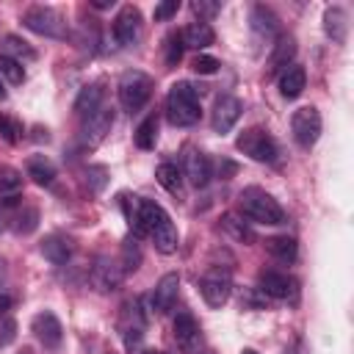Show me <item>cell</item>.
<instances>
[{
    "instance_id": "1",
    "label": "cell",
    "mask_w": 354,
    "mask_h": 354,
    "mask_svg": "<svg viewBox=\"0 0 354 354\" xmlns=\"http://www.w3.org/2000/svg\"><path fill=\"white\" fill-rule=\"evenodd\" d=\"M199 91L185 80L174 83L166 97V119L174 127H191L199 122Z\"/></svg>"
},
{
    "instance_id": "2",
    "label": "cell",
    "mask_w": 354,
    "mask_h": 354,
    "mask_svg": "<svg viewBox=\"0 0 354 354\" xmlns=\"http://www.w3.org/2000/svg\"><path fill=\"white\" fill-rule=\"evenodd\" d=\"M238 207H241V213L246 218H252L257 224H282L285 221V210L263 188H246V191H241Z\"/></svg>"
},
{
    "instance_id": "3",
    "label": "cell",
    "mask_w": 354,
    "mask_h": 354,
    "mask_svg": "<svg viewBox=\"0 0 354 354\" xmlns=\"http://www.w3.org/2000/svg\"><path fill=\"white\" fill-rule=\"evenodd\" d=\"M152 88H155V80H152L147 72H141V69H127V72L119 77V102H122V108L130 111V113L141 111V108L149 102Z\"/></svg>"
},
{
    "instance_id": "4",
    "label": "cell",
    "mask_w": 354,
    "mask_h": 354,
    "mask_svg": "<svg viewBox=\"0 0 354 354\" xmlns=\"http://www.w3.org/2000/svg\"><path fill=\"white\" fill-rule=\"evenodd\" d=\"M22 22H25V28H30L33 33L47 36V39H66L69 36V28H66L64 14L55 11V8H50V6H30L22 14Z\"/></svg>"
},
{
    "instance_id": "5",
    "label": "cell",
    "mask_w": 354,
    "mask_h": 354,
    "mask_svg": "<svg viewBox=\"0 0 354 354\" xmlns=\"http://www.w3.org/2000/svg\"><path fill=\"white\" fill-rule=\"evenodd\" d=\"M235 147H238L243 155H249L252 160H257V163H274V160H277V141H274L263 127H249V130H243V133L238 136Z\"/></svg>"
},
{
    "instance_id": "6",
    "label": "cell",
    "mask_w": 354,
    "mask_h": 354,
    "mask_svg": "<svg viewBox=\"0 0 354 354\" xmlns=\"http://www.w3.org/2000/svg\"><path fill=\"white\" fill-rule=\"evenodd\" d=\"M290 130H293L296 144L304 147V149H310V147L318 141V136H321V113H318V108L304 105V108L293 111V116H290Z\"/></svg>"
},
{
    "instance_id": "7",
    "label": "cell",
    "mask_w": 354,
    "mask_h": 354,
    "mask_svg": "<svg viewBox=\"0 0 354 354\" xmlns=\"http://www.w3.org/2000/svg\"><path fill=\"white\" fill-rule=\"evenodd\" d=\"M174 340H177L183 354H202L205 337H202V329H199V324H196V318L191 313H177V318H174Z\"/></svg>"
},
{
    "instance_id": "8",
    "label": "cell",
    "mask_w": 354,
    "mask_h": 354,
    "mask_svg": "<svg viewBox=\"0 0 354 354\" xmlns=\"http://www.w3.org/2000/svg\"><path fill=\"white\" fill-rule=\"evenodd\" d=\"M199 290H202V299L210 304V307H224L230 293H232V282H230V274L213 268L207 271L202 279H199Z\"/></svg>"
},
{
    "instance_id": "9",
    "label": "cell",
    "mask_w": 354,
    "mask_h": 354,
    "mask_svg": "<svg viewBox=\"0 0 354 354\" xmlns=\"http://www.w3.org/2000/svg\"><path fill=\"white\" fill-rule=\"evenodd\" d=\"M241 111H243V105H241L238 97H232V94H221V97H216L213 111H210V124H213V130H216V133H227V130H232L235 122L241 119Z\"/></svg>"
},
{
    "instance_id": "10",
    "label": "cell",
    "mask_w": 354,
    "mask_h": 354,
    "mask_svg": "<svg viewBox=\"0 0 354 354\" xmlns=\"http://www.w3.org/2000/svg\"><path fill=\"white\" fill-rule=\"evenodd\" d=\"M124 279V271L119 266V260H111V257H97L94 266H91V285L100 290V293H111L122 285Z\"/></svg>"
},
{
    "instance_id": "11",
    "label": "cell",
    "mask_w": 354,
    "mask_h": 354,
    "mask_svg": "<svg viewBox=\"0 0 354 354\" xmlns=\"http://www.w3.org/2000/svg\"><path fill=\"white\" fill-rule=\"evenodd\" d=\"M260 290L271 299L288 301V299H296L299 282L285 271H260Z\"/></svg>"
},
{
    "instance_id": "12",
    "label": "cell",
    "mask_w": 354,
    "mask_h": 354,
    "mask_svg": "<svg viewBox=\"0 0 354 354\" xmlns=\"http://www.w3.org/2000/svg\"><path fill=\"white\" fill-rule=\"evenodd\" d=\"M138 33H141V11L136 6H122L113 19V39L122 47H130V44H136Z\"/></svg>"
},
{
    "instance_id": "13",
    "label": "cell",
    "mask_w": 354,
    "mask_h": 354,
    "mask_svg": "<svg viewBox=\"0 0 354 354\" xmlns=\"http://www.w3.org/2000/svg\"><path fill=\"white\" fill-rule=\"evenodd\" d=\"M30 332L36 335V340H39L44 348H58L61 340H64V326H61V321H58L53 313H47V310L39 313V315H33Z\"/></svg>"
},
{
    "instance_id": "14",
    "label": "cell",
    "mask_w": 354,
    "mask_h": 354,
    "mask_svg": "<svg viewBox=\"0 0 354 354\" xmlns=\"http://www.w3.org/2000/svg\"><path fill=\"white\" fill-rule=\"evenodd\" d=\"M113 127V108L102 105L97 113H91L88 119H83V144L86 147H97Z\"/></svg>"
},
{
    "instance_id": "15",
    "label": "cell",
    "mask_w": 354,
    "mask_h": 354,
    "mask_svg": "<svg viewBox=\"0 0 354 354\" xmlns=\"http://www.w3.org/2000/svg\"><path fill=\"white\" fill-rule=\"evenodd\" d=\"M177 293H180V274H163L160 282L155 285V293H152V310L166 315L174 304H177Z\"/></svg>"
},
{
    "instance_id": "16",
    "label": "cell",
    "mask_w": 354,
    "mask_h": 354,
    "mask_svg": "<svg viewBox=\"0 0 354 354\" xmlns=\"http://www.w3.org/2000/svg\"><path fill=\"white\" fill-rule=\"evenodd\" d=\"M102 100H105V83L97 80V83H88L80 88L77 100H75V113L80 119H88L91 113H97L102 108Z\"/></svg>"
},
{
    "instance_id": "17",
    "label": "cell",
    "mask_w": 354,
    "mask_h": 354,
    "mask_svg": "<svg viewBox=\"0 0 354 354\" xmlns=\"http://www.w3.org/2000/svg\"><path fill=\"white\" fill-rule=\"evenodd\" d=\"M185 177L194 188H205L210 183V160L205 152H199V149L185 152Z\"/></svg>"
},
{
    "instance_id": "18",
    "label": "cell",
    "mask_w": 354,
    "mask_h": 354,
    "mask_svg": "<svg viewBox=\"0 0 354 354\" xmlns=\"http://www.w3.org/2000/svg\"><path fill=\"white\" fill-rule=\"evenodd\" d=\"M180 39H183V47L205 50V47H210V44H213L216 33H213V28H210L207 22H191V25H185V28H183Z\"/></svg>"
},
{
    "instance_id": "19",
    "label": "cell",
    "mask_w": 354,
    "mask_h": 354,
    "mask_svg": "<svg viewBox=\"0 0 354 354\" xmlns=\"http://www.w3.org/2000/svg\"><path fill=\"white\" fill-rule=\"evenodd\" d=\"M304 86H307V72H304V66H288L282 75H279V94L285 97V100H296L301 91H304Z\"/></svg>"
},
{
    "instance_id": "20",
    "label": "cell",
    "mask_w": 354,
    "mask_h": 354,
    "mask_svg": "<svg viewBox=\"0 0 354 354\" xmlns=\"http://www.w3.org/2000/svg\"><path fill=\"white\" fill-rule=\"evenodd\" d=\"M41 254L55 263V266H64L69 257H72V241L66 235H47L41 241Z\"/></svg>"
},
{
    "instance_id": "21",
    "label": "cell",
    "mask_w": 354,
    "mask_h": 354,
    "mask_svg": "<svg viewBox=\"0 0 354 354\" xmlns=\"http://www.w3.org/2000/svg\"><path fill=\"white\" fill-rule=\"evenodd\" d=\"M324 30L332 36V41H337V44L346 41V36H348V17H346V11L340 6L326 8V14H324Z\"/></svg>"
},
{
    "instance_id": "22",
    "label": "cell",
    "mask_w": 354,
    "mask_h": 354,
    "mask_svg": "<svg viewBox=\"0 0 354 354\" xmlns=\"http://www.w3.org/2000/svg\"><path fill=\"white\" fill-rule=\"evenodd\" d=\"M149 238L155 241V249H158V252H163V254H171V252L177 249V241H180L177 227L171 224V218H169V216H166L163 221H158V227L149 232Z\"/></svg>"
},
{
    "instance_id": "23",
    "label": "cell",
    "mask_w": 354,
    "mask_h": 354,
    "mask_svg": "<svg viewBox=\"0 0 354 354\" xmlns=\"http://www.w3.org/2000/svg\"><path fill=\"white\" fill-rule=\"evenodd\" d=\"M266 249L279 263H293L296 254H299V246H296V241L290 235H274V238H268L266 241Z\"/></svg>"
},
{
    "instance_id": "24",
    "label": "cell",
    "mask_w": 354,
    "mask_h": 354,
    "mask_svg": "<svg viewBox=\"0 0 354 354\" xmlns=\"http://www.w3.org/2000/svg\"><path fill=\"white\" fill-rule=\"evenodd\" d=\"M296 55V41H293V36H279L277 39V44H274V53H271V58H268V69L271 72H285L288 69V61Z\"/></svg>"
},
{
    "instance_id": "25",
    "label": "cell",
    "mask_w": 354,
    "mask_h": 354,
    "mask_svg": "<svg viewBox=\"0 0 354 354\" xmlns=\"http://www.w3.org/2000/svg\"><path fill=\"white\" fill-rule=\"evenodd\" d=\"M28 177H30L36 185H53V180H55V166H53L44 155H33V158H28Z\"/></svg>"
},
{
    "instance_id": "26",
    "label": "cell",
    "mask_w": 354,
    "mask_h": 354,
    "mask_svg": "<svg viewBox=\"0 0 354 354\" xmlns=\"http://www.w3.org/2000/svg\"><path fill=\"white\" fill-rule=\"evenodd\" d=\"M155 177H158V183H160L169 194H174V196L183 194V174L177 171V166H171V163H160V166L155 169Z\"/></svg>"
},
{
    "instance_id": "27",
    "label": "cell",
    "mask_w": 354,
    "mask_h": 354,
    "mask_svg": "<svg viewBox=\"0 0 354 354\" xmlns=\"http://www.w3.org/2000/svg\"><path fill=\"white\" fill-rule=\"evenodd\" d=\"M252 30L260 36H274L277 33V17L266 6H257L252 11Z\"/></svg>"
},
{
    "instance_id": "28",
    "label": "cell",
    "mask_w": 354,
    "mask_h": 354,
    "mask_svg": "<svg viewBox=\"0 0 354 354\" xmlns=\"http://www.w3.org/2000/svg\"><path fill=\"white\" fill-rule=\"evenodd\" d=\"M3 55H8V58H14V61H19V58H25V61H33L36 58V50L25 41V39H19V36H6L3 39Z\"/></svg>"
},
{
    "instance_id": "29",
    "label": "cell",
    "mask_w": 354,
    "mask_h": 354,
    "mask_svg": "<svg viewBox=\"0 0 354 354\" xmlns=\"http://www.w3.org/2000/svg\"><path fill=\"white\" fill-rule=\"evenodd\" d=\"M155 144H158V116H147V119L136 127V147L152 149Z\"/></svg>"
},
{
    "instance_id": "30",
    "label": "cell",
    "mask_w": 354,
    "mask_h": 354,
    "mask_svg": "<svg viewBox=\"0 0 354 354\" xmlns=\"http://www.w3.org/2000/svg\"><path fill=\"white\" fill-rule=\"evenodd\" d=\"M22 188V171L0 163V196H11Z\"/></svg>"
},
{
    "instance_id": "31",
    "label": "cell",
    "mask_w": 354,
    "mask_h": 354,
    "mask_svg": "<svg viewBox=\"0 0 354 354\" xmlns=\"http://www.w3.org/2000/svg\"><path fill=\"white\" fill-rule=\"evenodd\" d=\"M36 221H39V210L36 207H22L19 213H14V232H22V235H28V232H33L36 230Z\"/></svg>"
},
{
    "instance_id": "32",
    "label": "cell",
    "mask_w": 354,
    "mask_h": 354,
    "mask_svg": "<svg viewBox=\"0 0 354 354\" xmlns=\"http://www.w3.org/2000/svg\"><path fill=\"white\" fill-rule=\"evenodd\" d=\"M221 227H224L235 241H241V243H252V241H254V232H252L241 218H235V216H224V218H221Z\"/></svg>"
},
{
    "instance_id": "33",
    "label": "cell",
    "mask_w": 354,
    "mask_h": 354,
    "mask_svg": "<svg viewBox=\"0 0 354 354\" xmlns=\"http://www.w3.org/2000/svg\"><path fill=\"white\" fill-rule=\"evenodd\" d=\"M138 263H141V249H138V243H136V241H124V246H122V260H119L122 271L130 274V271L138 268Z\"/></svg>"
},
{
    "instance_id": "34",
    "label": "cell",
    "mask_w": 354,
    "mask_h": 354,
    "mask_svg": "<svg viewBox=\"0 0 354 354\" xmlns=\"http://www.w3.org/2000/svg\"><path fill=\"white\" fill-rule=\"evenodd\" d=\"M0 75H3L8 83H14V86H19V83L25 80V69H22V64L14 61V58H8V55H0Z\"/></svg>"
},
{
    "instance_id": "35",
    "label": "cell",
    "mask_w": 354,
    "mask_h": 354,
    "mask_svg": "<svg viewBox=\"0 0 354 354\" xmlns=\"http://www.w3.org/2000/svg\"><path fill=\"white\" fill-rule=\"evenodd\" d=\"M163 50H166V64L169 66H177L180 64V58H183V39H180V33H169L166 36V44H163Z\"/></svg>"
},
{
    "instance_id": "36",
    "label": "cell",
    "mask_w": 354,
    "mask_h": 354,
    "mask_svg": "<svg viewBox=\"0 0 354 354\" xmlns=\"http://www.w3.org/2000/svg\"><path fill=\"white\" fill-rule=\"evenodd\" d=\"M191 8H194V14H199V22H205L221 11V3L218 0H194Z\"/></svg>"
},
{
    "instance_id": "37",
    "label": "cell",
    "mask_w": 354,
    "mask_h": 354,
    "mask_svg": "<svg viewBox=\"0 0 354 354\" xmlns=\"http://www.w3.org/2000/svg\"><path fill=\"white\" fill-rule=\"evenodd\" d=\"M0 133H3V138H6L8 144H17L19 136H22V127H19V122H14V119H8L6 113H0Z\"/></svg>"
},
{
    "instance_id": "38",
    "label": "cell",
    "mask_w": 354,
    "mask_h": 354,
    "mask_svg": "<svg viewBox=\"0 0 354 354\" xmlns=\"http://www.w3.org/2000/svg\"><path fill=\"white\" fill-rule=\"evenodd\" d=\"M191 66H194V72H199V75H216L221 64H218L213 55H196Z\"/></svg>"
},
{
    "instance_id": "39",
    "label": "cell",
    "mask_w": 354,
    "mask_h": 354,
    "mask_svg": "<svg viewBox=\"0 0 354 354\" xmlns=\"http://www.w3.org/2000/svg\"><path fill=\"white\" fill-rule=\"evenodd\" d=\"M177 11H180V0H163V3H158V6H155V11H152V14H155V19H158V22H166V19H171Z\"/></svg>"
},
{
    "instance_id": "40",
    "label": "cell",
    "mask_w": 354,
    "mask_h": 354,
    "mask_svg": "<svg viewBox=\"0 0 354 354\" xmlns=\"http://www.w3.org/2000/svg\"><path fill=\"white\" fill-rule=\"evenodd\" d=\"M105 174H108L105 166H88V169H86V180L91 183L94 191H102V188H105Z\"/></svg>"
},
{
    "instance_id": "41",
    "label": "cell",
    "mask_w": 354,
    "mask_h": 354,
    "mask_svg": "<svg viewBox=\"0 0 354 354\" xmlns=\"http://www.w3.org/2000/svg\"><path fill=\"white\" fill-rule=\"evenodd\" d=\"M14 329H17V324H14L11 318H3V329H0V346H6V343H11V340H14Z\"/></svg>"
},
{
    "instance_id": "42",
    "label": "cell",
    "mask_w": 354,
    "mask_h": 354,
    "mask_svg": "<svg viewBox=\"0 0 354 354\" xmlns=\"http://www.w3.org/2000/svg\"><path fill=\"white\" fill-rule=\"evenodd\" d=\"M8 310H11V299L0 293V318H6V313H8Z\"/></svg>"
},
{
    "instance_id": "43",
    "label": "cell",
    "mask_w": 354,
    "mask_h": 354,
    "mask_svg": "<svg viewBox=\"0 0 354 354\" xmlns=\"http://www.w3.org/2000/svg\"><path fill=\"white\" fill-rule=\"evenodd\" d=\"M94 6H97V8H108L111 3H108V0H94Z\"/></svg>"
},
{
    "instance_id": "44",
    "label": "cell",
    "mask_w": 354,
    "mask_h": 354,
    "mask_svg": "<svg viewBox=\"0 0 354 354\" xmlns=\"http://www.w3.org/2000/svg\"><path fill=\"white\" fill-rule=\"evenodd\" d=\"M3 279H6V263L0 260V285H3Z\"/></svg>"
},
{
    "instance_id": "45",
    "label": "cell",
    "mask_w": 354,
    "mask_h": 354,
    "mask_svg": "<svg viewBox=\"0 0 354 354\" xmlns=\"http://www.w3.org/2000/svg\"><path fill=\"white\" fill-rule=\"evenodd\" d=\"M243 354H257V351L254 348H243Z\"/></svg>"
},
{
    "instance_id": "46",
    "label": "cell",
    "mask_w": 354,
    "mask_h": 354,
    "mask_svg": "<svg viewBox=\"0 0 354 354\" xmlns=\"http://www.w3.org/2000/svg\"><path fill=\"white\" fill-rule=\"evenodd\" d=\"M3 97H6V88H3V83H0V100H3Z\"/></svg>"
},
{
    "instance_id": "47",
    "label": "cell",
    "mask_w": 354,
    "mask_h": 354,
    "mask_svg": "<svg viewBox=\"0 0 354 354\" xmlns=\"http://www.w3.org/2000/svg\"><path fill=\"white\" fill-rule=\"evenodd\" d=\"M147 354H163V351H147Z\"/></svg>"
}]
</instances>
